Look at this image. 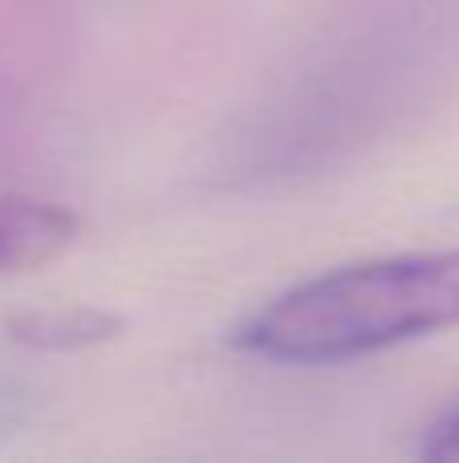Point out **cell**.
<instances>
[{
  "mask_svg": "<svg viewBox=\"0 0 459 463\" xmlns=\"http://www.w3.org/2000/svg\"><path fill=\"white\" fill-rule=\"evenodd\" d=\"M81 236V216L37 195H0V277L33 272L65 256Z\"/></svg>",
  "mask_w": 459,
  "mask_h": 463,
  "instance_id": "2",
  "label": "cell"
},
{
  "mask_svg": "<svg viewBox=\"0 0 459 463\" xmlns=\"http://www.w3.org/2000/svg\"><path fill=\"white\" fill-rule=\"evenodd\" d=\"M126 321L110 309H94V305H73V309H37V313H16L8 317L5 334L16 345L37 354H81L122 337Z\"/></svg>",
  "mask_w": 459,
  "mask_h": 463,
  "instance_id": "3",
  "label": "cell"
},
{
  "mask_svg": "<svg viewBox=\"0 0 459 463\" xmlns=\"http://www.w3.org/2000/svg\"><path fill=\"white\" fill-rule=\"evenodd\" d=\"M419 459H427V463H459V402H452L444 415H436V423L423 431Z\"/></svg>",
  "mask_w": 459,
  "mask_h": 463,
  "instance_id": "4",
  "label": "cell"
},
{
  "mask_svg": "<svg viewBox=\"0 0 459 463\" xmlns=\"http://www.w3.org/2000/svg\"><path fill=\"white\" fill-rule=\"evenodd\" d=\"M459 326V244L338 264L236 326L232 345L276 366H342Z\"/></svg>",
  "mask_w": 459,
  "mask_h": 463,
  "instance_id": "1",
  "label": "cell"
}]
</instances>
